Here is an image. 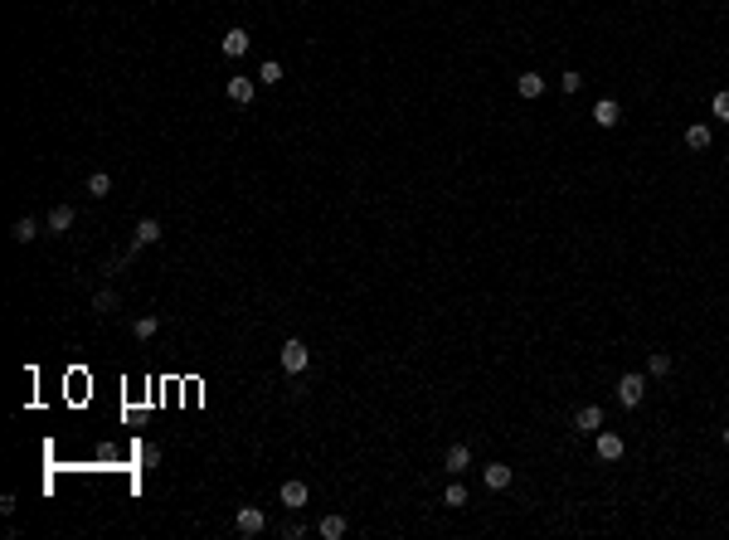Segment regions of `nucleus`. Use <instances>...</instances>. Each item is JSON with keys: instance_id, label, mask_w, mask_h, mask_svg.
Instances as JSON below:
<instances>
[{"instance_id": "obj_1", "label": "nucleus", "mask_w": 729, "mask_h": 540, "mask_svg": "<svg viewBox=\"0 0 729 540\" xmlns=\"http://www.w3.org/2000/svg\"><path fill=\"white\" fill-rule=\"evenodd\" d=\"M277 360H282V370H287V375H301V370L311 365V351H306L297 336H292V341H282V355H277Z\"/></svg>"}, {"instance_id": "obj_2", "label": "nucleus", "mask_w": 729, "mask_h": 540, "mask_svg": "<svg viewBox=\"0 0 729 540\" xmlns=\"http://www.w3.org/2000/svg\"><path fill=\"white\" fill-rule=\"evenodd\" d=\"M642 394H647V375H637V370H632V375L618 379V404L637 409V404H642Z\"/></svg>"}, {"instance_id": "obj_3", "label": "nucleus", "mask_w": 729, "mask_h": 540, "mask_svg": "<svg viewBox=\"0 0 729 540\" xmlns=\"http://www.w3.org/2000/svg\"><path fill=\"white\" fill-rule=\"evenodd\" d=\"M234 531H239V536H263V531H268V516L258 511V506H243V511L234 516Z\"/></svg>"}, {"instance_id": "obj_4", "label": "nucleus", "mask_w": 729, "mask_h": 540, "mask_svg": "<svg viewBox=\"0 0 729 540\" xmlns=\"http://www.w3.org/2000/svg\"><path fill=\"white\" fill-rule=\"evenodd\" d=\"M622 453H627V443H622L618 433H603V429H598V458H603V462H618Z\"/></svg>"}, {"instance_id": "obj_5", "label": "nucleus", "mask_w": 729, "mask_h": 540, "mask_svg": "<svg viewBox=\"0 0 729 540\" xmlns=\"http://www.w3.org/2000/svg\"><path fill=\"white\" fill-rule=\"evenodd\" d=\"M511 477H515V472L506 467V462H491V467H482V482L491 486V491H506V486H511Z\"/></svg>"}, {"instance_id": "obj_6", "label": "nucleus", "mask_w": 729, "mask_h": 540, "mask_svg": "<svg viewBox=\"0 0 729 540\" xmlns=\"http://www.w3.org/2000/svg\"><path fill=\"white\" fill-rule=\"evenodd\" d=\"M277 496H282V506H287V511H301L311 491H306V482H282V491H277Z\"/></svg>"}, {"instance_id": "obj_7", "label": "nucleus", "mask_w": 729, "mask_h": 540, "mask_svg": "<svg viewBox=\"0 0 729 540\" xmlns=\"http://www.w3.org/2000/svg\"><path fill=\"white\" fill-rule=\"evenodd\" d=\"M574 429H579V433H598V429H603V409H598V404H584L579 414H574Z\"/></svg>"}, {"instance_id": "obj_8", "label": "nucleus", "mask_w": 729, "mask_h": 540, "mask_svg": "<svg viewBox=\"0 0 729 540\" xmlns=\"http://www.w3.org/2000/svg\"><path fill=\"white\" fill-rule=\"evenodd\" d=\"M248 44H253L248 29H224V54H229V58H243V54H248Z\"/></svg>"}, {"instance_id": "obj_9", "label": "nucleus", "mask_w": 729, "mask_h": 540, "mask_svg": "<svg viewBox=\"0 0 729 540\" xmlns=\"http://www.w3.org/2000/svg\"><path fill=\"white\" fill-rule=\"evenodd\" d=\"M594 122H598V127H618V122H622V108L613 103V98H603V103L594 108Z\"/></svg>"}, {"instance_id": "obj_10", "label": "nucleus", "mask_w": 729, "mask_h": 540, "mask_svg": "<svg viewBox=\"0 0 729 540\" xmlns=\"http://www.w3.org/2000/svg\"><path fill=\"white\" fill-rule=\"evenodd\" d=\"M443 462H448V472L457 477L462 467H472V448H467V443H453V448H448V458H443Z\"/></svg>"}, {"instance_id": "obj_11", "label": "nucleus", "mask_w": 729, "mask_h": 540, "mask_svg": "<svg viewBox=\"0 0 729 540\" xmlns=\"http://www.w3.org/2000/svg\"><path fill=\"white\" fill-rule=\"evenodd\" d=\"M316 531H321V540H341V536H346V516H341V511L321 516V526H316Z\"/></svg>"}, {"instance_id": "obj_12", "label": "nucleus", "mask_w": 729, "mask_h": 540, "mask_svg": "<svg viewBox=\"0 0 729 540\" xmlns=\"http://www.w3.org/2000/svg\"><path fill=\"white\" fill-rule=\"evenodd\" d=\"M515 93H520V98H540L544 78H540V73H520V78H515Z\"/></svg>"}, {"instance_id": "obj_13", "label": "nucleus", "mask_w": 729, "mask_h": 540, "mask_svg": "<svg viewBox=\"0 0 729 540\" xmlns=\"http://www.w3.org/2000/svg\"><path fill=\"white\" fill-rule=\"evenodd\" d=\"M686 146H691V151H705V146H710V127H705V122H691V127H686Z\"/></svg>"}, {"instance_id": "obj_14", "label": "nucleus", "mask_w": 729, "mask_h": 540, "mask_svg": "<svg viewBox=\"0 0 729 540\" xmlns=\"http://www.w3.org/2000/svg\"><path fill=\"white\" fill-rule=\"evenodd\" d=\"M229 98H234L239 108H243V103H253V78H229Z\"/></svg>"}, {"instance_id": "obj_15", "label": "nucleus", "mask_w": 729, "mask_h": 540, "mask_svg": "<svg viewBox=\"0 0 729 540\" xmlns=\"http://www.w3.org/2000/svg\"><path fill=\"white\" fill-rule=\"evenodd\" d=\"M647 375H651V379L671 375V355H666V351H651V360H647Z\"/></svg>"}, {"instance_id": "obj_16", "label": "nucleus", "mask_w": 729, "mask_h": 540, "mask_svg": "<svg viewBox=\"0 0 729 540\" xmlns=\"http://www.w3.org/2000/svg\"><path fill=\"white\" fill-rule=\"evenodd\" d=\"M49 229H58V234H63V229H73V210H68V205L49 210Z\"/></svg>"}, {"instance_id": "obj_17", "label": "nucleus", "mask_w": 729, "mask_h": 540, "mask_svg": "<svg viewBox=\"0 0 729 540\" xmlns=\"http://www.w3.org/2000/svg\"><path fill=\"white\" fill-rule=\"evenodd\" d=\"M156 239H161V224L156 219H141L136 224V243H156Z\"/></svg>"}, {"instance_id": "obj_18", "label": "nucleus", "mask_w": 729, "mask_h": 540, "mask_svg": "<svg viewBox=\"0 0 729 540\" xmlns=\"http://www.w3.org/2000/svg\"><path fill=\"white\" fill-rule=\"evenodd\" d=\"M10 234H15V243H29L34 234H39V224H34V219H15V229H10Z\"/></svg>"}, {"instance_id": "obj_19", "label": "nucleus", "mask_w": 729, "mask_h": 540, "mask_svg": "<svg viewBox=\"0 0 729 540\" xmlns=\"http://www.w3.org/2000/svg\"><path fill=\"white\" fill-rule=\"evenodd\" d=\"M132 331L141 336V341H151V336L161 331V322H156V317H136V322H132Z\"/></svg>"}, {"instance_id": "obj_20", "label": "nucleus", "mask_w": 729, "mask_h": 540, "mask_svg": "<svg viewBox=\"0 0 729 540\" xmlns=\"http://www.w3.org/2000/svg\"><path fill=\"white\" fill-rule=\"evenodd\" d=\"M108 190H112V175H108V170L88 175V195H108Z\"/></svg>"}, {"instance_id": "obj_21", "label": "nucleus", "mask_w": 729, "mask_h": 540, "mask_svg": "<svg viewBox=\"0 0 729 540\" xmlns=\"http://www.w3.org/2000/svg\"><path fill=\"white\" fill-rule=\"evenodd\" d=\"M443 501H448V506H467V486H462V482H453L448 491H443Z\"/></svg>"}, {"instance_id": "obj_22", "label": "nucleus", "mask_w": 729, "mask_h": 540, "mask_svg": "<svg viewBox=\"0 0 729 540\" xmlns=\"http://www.w3.org/2000/svg\"><path fill=\"white\" fill-rule=\"evenodd\" d=\"M258 78L268 83V88H272V83H282V63H277V58H268V63H263V73H258Z\"/></svg>"}, {"instance_id": "obj_23", "label": "nucleus", "mask_w": 729, "mask_h": 540, "mask_svg": "<svg viewBox=\"0 0 729 540\" xmlns=\"http://www.w3.org/2000/svg\"><path fill=\"white\" fill-rule=\"evenodd\" d=\"M710 112L720 117V122H729V93H715V103H710Z\"/></svg>"}, {"instance_id": "obj_24", "label": "nucleus", "mask_w": 729, "mask_h": 540, "mask_svg": "<svg viewBox=\"0 0 729 540\" xmlns=\"http://www.w3.org/2000/svg\"><path fill=\"white\" fill-rule=\"evenodd\" d=\"M559 88H564L569 98H574V93H579V88H584V78H579V73H574V68H569L564 78H559Z\"/></svg>"}, {"instance_id": "obj_25", "label": "nucleus", "mask_w": 729, "mask_h": 540, "mask_svg": "<svg viewBox=\"0 0 729 540\" xmlns=\"http://www.w3.org/2000/svg\"><path fill=\"white\" fill-rule=\"evenodd\" d=\"M725 443H729V429H725Z\"/></svg>"}]
</instances>
